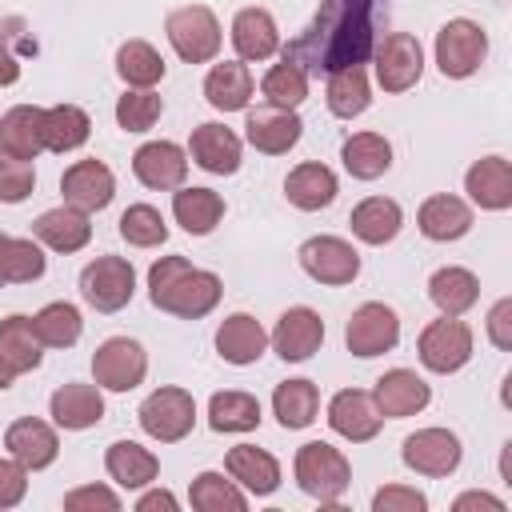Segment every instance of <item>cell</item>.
<instances>
[{"label":"cell","mask_w":512,"mask_h":512,"mask_svg":"<svg viewBox=\"0 0 512 512\" xmlns=\"http://www.w3.org/2000/svg\"><path fill=\"white\" fill-rule=\"evenodd\" d=\"M32 328L40 336V344L48 348H72L84 332V320H80V308L68 304V300H52L44 304L36 316H32Z\"/></svg>","instance_id":"b9f144b4"},{"label":"cell","mask_w":512,"mask_h":512,"mask_svg":"<svg viewBox=\"0 0 512 512\" xmlns=\"http://www.w3.org/2000/svg\"><path fill=\"white\" fill-rule=\"evenodd\" d=\"M164 112V100L152 92V88H128L120 100H116V124L124 132H148Z\"/></svg>","instance_id":"7dc6e473"},{"label":"cell","mask_w":512,"mask_h":512,"mask_svg":"<svg viewBox=\"0 0 512 512\" xmlns=\"http://www.w3.org/2000/svg\"><path fill=\"white\" fill-rule=\"evenodd\" d=\"M12 380H16V372H12V368L0 360V392H4V388H12Z\"/></svg>","instance_id":"680465c9"},{"label":"cell","mask_w":512,"mask_h":512,"mask_svg":"<svg viewBox=\"0 0 512 512\" xmlns=\"http://www.w3.org/2000/svg\"><path fill=\"white\" fill-rule=\"evenodd\" d=\"M488 336L496 348H512V300H496L488 312Z\"/></svg>","instance_id":"db71d44e"},{"label":"cell","mask_w":512,"mask_h":512,"mask_svg":"<svg viewBox=\"0 0 512 512\" xmlns=\"http://www.w3.org/2000/svg\"><path fill=\"white\" fill-rule=\"evenodd\" d=\"M340 160L356 180H376L392 168V144L380 132H356V136L344 140Z\"/></svg>","instance_id":"8d00e7d4"},{"label":"cell","mask_w":512,"mask_h":512,"mask_svg":"<svg viewBox=\"0 0 512 512\" xmlns=\"http://www.w3.org/2000/svg\"><path fill=\"white\" fill-rule=\"evenodd\" d=\"M44 268H48V260L32 240H24V236H4L0 240V276H4V284H32V280L44 276Z\"/></svg>","instance_id":"ee69618b"},{"label":"cell","mask_w":512,"mask_h":512,"mask_svg":"<svg viewBox=\"0 0 512 512\" xmlns=\"http://www.w3.org/2000/svg\"><path fill=\"white\" fill-rule=\"evenodd\" d=\"M224 468H228L232 480H240V484H244L248 492H256V496H272V492L280 488V464H276V456L264 452V448H256V444H236V448H228Z\"/></svg>","instance_id":"83f0119b"},{"label":"cell","mask_w":512,"mask_h":512,"mask_svg":"<svg viewBox=\"0 0 512 512\" xmlns=\"http://www.w3.org/2000/svg\"><path fill=\"white\" fill-rule=\"evenodd\" d=\"M120 236L132 248H156V244L168 240V224H164V216L152 204H132L120 216Z\"/></svg>","instance_id":"c3c4849f"},{"label":"cell","mask_w":512,"mask_h":512,"mask_svg":"<svg viewBox=\"0 0 512 512\" xmlns=\"http://www.w3.org/2000/svg\"><path fill=\"white\" fill-rule=\"evenodd\" d=\"M204 96L216 112H240L252 100V72L240 60H224L204 76Z\"/></svg>","instance_id":"1f68e13d"},{"label":"cell","mask_w":512,"mask_h":512,"mask_svg":"<svg viewBox=\"0 0 512 512\" xmlns=\"http://www.w3.org/2000/svg\"><path fill=\"white\" fill-rule=\"evenodd\" d=\"M260 92H264V100L276 104V108H300L304 96H308V72L296 68V64H288V60H280V64H272V68L264 72Z\"/></svg>","instance_id":"bcb514c9"},{"label":"cell","mask_w":512,"mask_h":512,"mask_svg":"<svg viewBox=\"0 0 512 512\" xmlns=\"http://www.w3.org/2000/svg\"><path fill=\"white\" fill-rule=\"evenodd\" d=\"M116 72L128 88H152L156 80H164V56L148 40H128L116 52Z\"/></svg>","instance_id":"7bdbcfd3"},{"label":"cell","mask_w":512,"mask_h":512,"mask_svg":"<svg viewBox=\"0 0 512 512\" xmlns=\"http://www.w3.org/2000/svg\"><path fill=\"white\" fill-rule=\"evenodd\" d=\"M136 292V272L124 256H96L80 272V296L96 312H120Z\"/></svg>","instance_id":"5b68a950"},{"label":"cell","mask_w":512,"mask_h":512,"mask_svg":"<svg viewBox=\"0 0 512 512\" xmlns=\"http://www.w3.org/2000/svg\"><path fill=\"white\" fill-rule=\"evenodd\" d=\"M164 32H168V44L176 48L180 60L188 64H208L216 60L220 52V20L208 4H184V8H172L164 16Z\"/></svg>","instance_id":"277c9868"},{"label":"cell","mask_w":512,"mask_h":512,"mask_svg":"<svg viewBox=\"0 0 512 512\" xmlns=\"http://www.w3.org/2000/svg\"><path fill=\"white\" fill-rule=\"evenodd\" d=\"M28 492V468L20 460H0V508H16Z\"/></svg>","instance_id":"f5cc1de1"},{"label":"cell","mask_w":512,"mask_h":512,"mask_svg":"<svg viewBox=\"0 0 512 512\" xmlns=\"http://www.w3.org/2000/svg\"><path fill=\"white\" fill-rule=\"evenodd\" d=\"M188 500H192L196 512H244V508H248L244 492H240L232 480H224L220 472H200V476L192 480Z\"/></svg>","instance_id":"f6af8a7d"},{"label":"cell","mask_w":512,"mask_h":512,"mask_svg":"<svg viewBox=\"0 0 512 512\" xmlns=\"http://www.w3.org/2000/svg\"><path fill=\"white\" fill-rule=\"evenodd\" d=\"M292 472H296L300 492H308V496L320 500V504H336V500L344 496L348 480H352V464H348V456H344L340 448L324 444V440L304 444V448L296 452Z\"/></svg>","instance_id":"3957f363"},{"label":"cell","mask_w":512,"mask_h":512,"mask_svg":"<svg viewBox=\"0 0 512 512\" xmlns=\"http://www.w3.org/2000/svg\"><path fill=\"white\" fill-rule=\"evenodd\" d=\"M400 456H404V464H408L412 472H420V476H448V472L460 468L464 448H460L456 432H448V428H420V432L404 436Z\"/></svg>","instance_id":"4fadbf2b"},{"label":"cell","mask_w":512,"mask_h":512,"mask_svg":"<svg viewBox=\"0 0 512 512\" xmlns=\"http://www.w3.org/2000/svg\"><path fill=\"white\" fill-rule=\"evenodd\" d=\"M328 112L340 116V120H352L368 108L372 92H368V72L364 64H348V68H336L328 72Z\"/></svg>","instance_id":"74e56055"},{"label":"cell","mask_w":512,"mask_h":512,"mask_svg":"<svg viewBox=\"0 0 512 512\" xmlns=\"http://www.w3.org/2000/svg\"><path fill=\"white\" fill-rule=\"evenodd\" d=\"M92 136V120L76 104L44 108V148L48 152H76Z\"/></svg>","instance_id":"f35d334b"},{"label":"cell","mask_w":512,"mask_h":512,"mask_svg":"<svg viewBox=\"0 0 512 512\" xmlns=\"http://www.w3.org/2000/svg\"><path fill=\"white\" fill-rule=\"evenodd\" d=\"M132 172L144 188H156V192H172L184 184L188 176V152L172 140H148L136 148L132 156Z\"/></svg>","instance_id":"2e32d148"},{"label":"cell","mask_w":512,"mask_h":512,"mask_svg":"<svg viewBox=\"0 0 512 512\" xmlns=\"http://www.w3.org/2000/svg\"><path fill=\"white\" fill-rule=\"evenodd\" d=\"M376 80L384 92H408L424 72V48L412 32H388L376 48Z\"/></svg>","instance_id":"30bf717a"},{"label":"cell","mask_w":512,"mask_h":512,"mask_svg":"<svg viewBox=\"0 0 512 512\" xmlns=\"http://www.w3.org/2000/svg\"><path fill=\"white\" fill-rule=\"evenodd\" d=\"M428 296H432V304H436L444 316H464V312L480 300V280H476L468 268L448 264V268H436V272H432Z\"/></svg>","instance_id":"836d02e7"},{"label":"cell","mask_w":512,"mask_h":512,"mask_svg":"<svg viewBox=\"0 0 512 512\" xmlns=\"http://www.w3.org/2000/svg\"><path fill=\"white\" fill-rule=\"evenodd\" d=\"M376 4L380 0H320L308 28L284 44V60L304 72L364 64L376 48Z\"/></svg>","instance_id":"6da1fadb"},{"label":"cell","mask_w":512,"mask_h":512,"mask_svg":"<svg viewBox=\"0 0 512 512\" xmlns=\"http://www.w3.org/2000/svg\"><path fill=\"white\" fill-rule=\"evenodd\" d=\"M144 372H148V352L128 336L104 340L92 356V376L108 392H132L144 380Z\"/></svg>","instance_id":"7c38bea8"},{"label":"cell","mask_w":512,"mask_h":512,"mask_svg":"<svg viewBox=\"0 0 512 512\" xmlns=\"http://www.w3.org/2000/svg\"><path fill=\"white\" fill-rule=\"evenodd\" d=\"M172 216L184 232L192 236H208L220 220H224V196L212 192V188H176L172 196Z\"/></svg>","instance_id":"4dcf8cb0"},{"label":"cell","mask_w":512,"mask_h":512,"mask_svg":"<svg viewBox=\"0 0 512 512\" xmlns=\"http://www.w3.org/2000/svg\"><path fill=\"white\" fill-rule=\"evenodd\" d=\"M208 424L212 432H252L260 424V400L240 388L216 392L208 400Z\"/></svg>","instance_id":"ab89813d"},{"label":"cell","mask_w":512,"mask_h":512,"mask_svg":"<svg viewBox=\"0 0 512 512\" xmlns=\"http://www.w3.org/2000/svg\"><path fill=\"white\" fill-rule=\"evenodd\" d=\"M224 296V284L216 272L188 264L184 256H160L148 268V300L160 312H172L180 320L208 316Z\"/></svg>","instance_id":"7a4b0ae2"},{"label":"cell","mask_w":512,"mask_h":512,"mask_svg":"<svg viewBox=\"0 0 512 512\" xmlns=\"http://www.w3.org/2000/svg\"><path fill=\"white\" fill-rule=\"evenodd\" d=\"M64 508L68 512H96V508L116 512L120 508V496L112 488H104V484H84V488H76V492L64 496Z\"/></svg>","instance_id":"f907efd6"},{"label":"cell","mask_w":512,"mask_h":512,"mask_svg":"<svg viewBox=\"0 0 512 512\" xmlns=\"http://www.w3.org/2000/svg\"><path fill=\"white\" fill-rule=\"evenodd\" d=\"M16 76H20V60L8 52V44L0 40V88H8V84H16Z\"/></svg>","instance_id":"9f6ffc18"},{"label":"cell","mask_w":512,"mask_h":512,"mask_svg":"<svg viewBox=\"0 0 512 512\" xmlns=\"http://www.w3.org/2000/svg\"><path fill=\"white\" fill-rule=\"evenodd\" d=\"M60 192H64V204H72L80 212H100L116 196V176L104 160H76L64 168Z\"/></svg>","instance_id":"5bb4252c"},{"label":"cell","mask_w":512,"mask_h":512,"mask_svg":"<svg viewBox=\"0 0 512 512\" xmlns=\"http://www.w3.org/2000/svg\"><path fill=\"white\" fill-rule=\"evenodd\" d=\"M36 188V172H32V160H16L8 152H0V200L4 204H20L28 200Z\"/></svg>","instance_id":"681fc988"},{"label":"cell","mask_w":512,"mask_h":512,"mask_svg":"<svg viewBox=\"0 0 512 512\" xmlns=\"http://www.w3.org/2000/svg\"><path fill=\"white\" fill-rule=\"evenodd\" d=\"M372 508H376V512H424L428 500H424V492H416V488L388 484V488H380V492L372 496Z\"/></svg>","instance_id":"816d5d0a"},{"label":"cell","mask_w":512,"mask_h":512,"mask_svg":"<svg viewBox=\"0 0 512 512\" xmlns=\"http://www.w3.org/2000/svg\"><path fill=\"white\" fill-rule=\"evenodd\" d=\"M188 156H192V164H200L212 176H232L240 168V136L216 120L196 124L192 140H188Z\"/></svg>","instance_id":"ffe728a7"},{"label":"cell","mask_w":512,"mask_h":512,"mask_svg":"<svg viewBox=\"0 0 512 512\" xmlns=\"http://www.w3.org/2000/svg\"><path fill=\"white\" fill-rule=\"evenodd\" d=\"M36 240L48 244L52 252H80L88 240H92V224H88V212L72 208V204H60V208H48L36 216L32 224Z\"/></svg>","instance_id":"cb8c5ba5"},{"label":"cell","mask_w":512,"mask_h":512,"mask_svg":"<svg viewBox=\"0 0 512 512\" xmlns=\"http://www.w3.org/2000/svg\"><path fill=\"white\" fill-rule=\"evenodd\" d=\"M0 240H4V232H0ZM0 284H4V276H0Z\"/></svg>","instance_id":"91938a15"},{"label":"cell","mask_w":512,"mask_h":512,"mask_svg":"<svg viewBox=\"0 0 512 512\" xmlns=\"http://www.w3.org/2000/svg\"><path fill=\"white\" fill-rule=\"evenodd\" d=\"M284 196L300 212H320V208H328L336 200V176H332V168H324L316 160L296 164L288 172V180H284Z\"/></svg>","instance_id":"f1b7e54d"},{"label":"cell","mask_w":512,"mask_h":512,"mask_svg":"<svg viewBox=\"0 0 512 512\" xmlns=\"http://www.w3.org/2000/svg\"><path fill=\"white\" fill-rule=\"evenodd\" d=\"M464 192L488 208V212H504L512 208V164L504 156H484L464 172Z\"/></svg>","instance_id":"7402d4cb"},{"label":"cell","mask_w":512,"mask_h":512,"mask_svg":"<svg viewBox=\"0 0 512 512\" xmlns=\"http://www.w3.org/2000/svg\"><path fill=\"white\" fill-rule=\"evenodd\" d=\"M304 124L296 116V108H276V104H260L248 112L244 120V136L256 152H268V156H284L288 148H296Z\"/></svg>","instance_id":"9a60e30c"},{"label":"cell","mask_w":512,"mask_h":512,"mask_svg":"<svg viewBox=\"0 0 512 512\" xmlns=\"http://www.w3.org/2000/svg\"><path fill=\"white\" fill-rule=\"evenodd\" d=\"M4 448H8V456L20 460L28 472H40V468H48V464L56 460L60 440H56L52 424H44V420H36V416H20V420L8 424Z\"/></svg>","instance_id":"44dd1931"},{"label":"cell","mask_w":512,"mask_h":512,"mask_svg":"<svg viewBox=\"0 0 512 512\" xmlns=\"http://www.w3.org/2000/svg\"><path fill=\"white\" fill-rule=\"evenodd\" d=\"M272 348H276V356L280 360H288V364H300V360H308L312 352H320V344H324V320H320V312H312V308H288L280 320H276V328H272Z\"/></svg>","instance_id":"e0dca14e"},{"label":"cell","mask_w":512,"mask_h":512,"mask_svg":"<svg viewBox=\"0 0 512 512\" xmlns=\"http://www.w3.org/2000/svg\"><path fill=\"white\" fill-rule=\"evenodd\" d=\"M268 348V332L260 328L256 316L248 312H232L220 328H216V352L228 360V364H256Z\"/></svg>","instance_id":"4316f807"},{"label":"cell","mask_w":512,"mask_h":512,"mask_svg":"<svg viewBox=\"0 0 512 512\" xmlns=\"http://www.w3.org/2000/svg\"><path fill=\"white\" fill-rule=\"evenodd\" d=\"M136 508H140V512H156V508L172 512V508H176V496H172V492H148V496L136 500Z\"/></svg>","instance_id":"6f0895ef"},{"label":"cell","mask_w":512,"mask_h":512,"mask_svg":"<svg viewBox=\"0 0 512 512\" xmlns=\"http://www.w3.org/2000/svg\"><path fill=\"white\" fill-rule=\"evenodd\" d=\"M488 56V36L476 20H448L440 32H436V64L448 80H464L472 76Z\"/></svg>","instance_id":"8992f818"},{"label":"cell","mask_w":512,"mask_h":512,"mask_svg":"<svg viewBox=\"0 0 512 512\" xmlns=\"http://www.w3.org/2000/svg\"><path fill=\"white\" fill-rule=\"evenodd\" d=\"M44 344H40V336H36V328H32V316H4L0 320V360L20 376V372H32V368H40V352Z\"/></svg>","instance_id":"d590c367"},{"label":"cell","mask_w":512,"mask_h":512,"mask_svg":"<svg viewBox=\"0 0 512 512\" xmlns=\"http://www.w3.org/2000/svg\"><path fill=\"white\" fill-rule=\"evenodd\" d=\"M232 44L240 52V60H268L280 48V32L272 12L264 8H240L232 20Z\"/></svg>","instance_id":"f546056e"},{"label":"cell","mask_w":512,"mask_h":512,"mask_svg":"<svg viewBox=\"0 0 512 512\" xmlns=\"http://www.w3.org/2000/svg\"><path fill=\"white\" fill-rule=\"evenodd\" d=\"M348 224H352L356 240H364V244H388V240H396V232L404 224V212L388 196H368V200H360L352 208Z\"/></svg>","instance_id":"d6a6232c"},{"label":"cell","mask_w":512,"mask_h":512,"mask_svg":"<svg viewBox=\"0 0 512 512\" xmlns=\"http://www.w3.org/2000/svg\"><path fill=\"white\" fill-rule=\"evenodd\" d=\"M52 408V420L68 432H84L92 424L104 420V396H100V384H60L48 400Z\"/></svg>","instance_id":"d4e9b609"},{"label":"cell","mask_w":512,"mask_h":512,"mask_svg":"<svg viewBox=\"0 0 512 512\" xmlns=\"http://www.w3.org/2000/svg\"><path fill=\"white\" fill-rule=\"evenodd\" d=\"M140 428L160 440V444H176L192 432L196 424V400L188 388H156L144 404H140Z\"/></svg>","instance_id":"52a82bcc"},{"label":"cell","mask_w":512,"mask_h":512,"mask_svg":"<svg viewBox=\"0 0 512 512\" xmlns=\"http://www.w3.org/2000/svg\"><path fill=\"white\" fill-rule=\"evenodd\" d=\"M300 268L316 284H352L360 276V252L340 236H312L300 244Z\"/></svg>","instance_id":"8fae6325"},{"label":"cell","mask_w":512,"mask_h":512,"mask_svg":"<svg viewBox=\"0 0 512 512\" xmlns=\"http://www.w3.org/2000/svg\"><path fill=\"white\" fill-rule=\"evenodd\" d=\"M396 340H400V316H396L388 304H380V300L360 304V308L348 316V324H344V344H348V352L360 356V360L380 356V352H392Z\"/></svg>","instance_id":"9c48e42d"},{"label":"cell","mask_w":512,"mask_h":512,"mask_svg":"<svg viewBox=\"0 0 512 512\" xmlns=\"http://www.w3.org/2000/svg\"><path fill=\"white\" fill-rule=\"evenodd\" d=\"M328 424H332L336 436H344V440H352V444H364V440H372V436L380 432L384 416H380L372 392H364V388H344V392H336L332 404H328Z\"/></svg>","instance_id":"ac0fdd59"},{"label":"cell","mask_w":512,"mask_h":512,"mask_svg":"<svg viewBox=\"0 0 512 512\" xmlns=\"http://www.w3.org/2000/svg\"><path fill=\"white\" fill-rule=\"evenodd\" d=\"M420 364L428 372H460L468 360H472V328L460 320V316H444V320H432L424 332H420Z\"/></svg>","instance_id":"ba28073f"},{"label":"cell","mask_w":512,"mask_h":512,"mask_svg":"<svg viewBox=\"0 0 512 512\" xmlns=\"http://www.w3.org/2000/svg\"><path fill=\"white\" fill-rule=\"evenodd\" d=\"M416 224L428 240L436 244H448V240H460L468 228H472V208L460 200V196H448V192H436L420 204L416 212Z\"/></svg>","instance_id":"484cf974"},{"label":"cell","mask_w":512,"mask_h":512,"mask_svg":"<svg viewBox=\"0 0 512 512\" xmlns=\"http://www.w3.org/2000/svg\"><path fill=\"white\" fill-rule=\"evenodd\" d=\"M452 508H456V512H468V508H492V512H504V500H496V496H488V492H464Z\"/></svg>","instance_id":"11a10c76"},{"label":"cell","mask_w":512,"mask_h":512,"mask_svg":"<svg viewBox=\"0 0 512 512\" xmlns=\"http://www.w3.org/2000/svg\"><path fill=\"white\" fill-rule=\"evenodd\" d=\"M316 408H320V392L312 380H284L272 392V412L284 428H308L316 420Z\"/></svg>","instance_id":"60d3db41"},{"label":"cell","mask_w":512,"mask_h":512,"mask_svg":"<svg viewBox=\"0 0 512 512\" xmlns=\"http://www.w3.org/2000/svg\"><path fill=\"white\" fill-rule=\"evenodd\" d=\"M104 468H108V476H112L120 488H144V484L156 480L160 460H156L148 448H140L136 440H116V444H108V452H104Z\"/></svg>","instance_id":"e575fe53"},{"label":"cell","mask_w":512,"mask_h":512,"mask_svg":"<svg viewBox=\"0 0 512 512\" xmlns=\"http://www.w3.org/2000/svg\"><path fill=\"white\" fill-rule=\"evenodd\" d=\"M0 152L16 160H36L44 152V108L16 104L0 116Z\"/></svg>","instance_id":"603a6c76"},{"label":"cell","mask_w":512,"mask_h":512,"mask_svg":"<svg viewBox=\"0 0 512 512\" xmlns=\"http://www.w3.org/2000/svg\"><path fill=\"white\" fill-rule=\"evenodd\" d=\"M372 400H376L380 416L400 420V416H416V412H424L428 400H432V388H428L412 368H392V372H384V376L376 380Z\"/></svg>","instance_id":"d6986e66"}]
</instances>
